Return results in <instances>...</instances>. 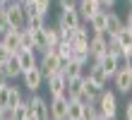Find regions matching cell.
<instances>
[{"instance_id": "obj_13", "label": "cell", "mask_w": 132, "mask_h": 120, "mask_svg": "<svg viewBox=\"0 0 132 120\" xmlns=\"http://www.w3.org/2000/svg\"><path fill=\"white\" fill-rule=\"evenodd\" d=\"M0 43H3L5 48H10L12 53H17L19 51V29L7 27L5 31H0Z\"/></svg>"}, {"instance_id": "obj_3", "label": "cell", "mask_w": 132, "mask_h": 120, "mask_svg": "<svg viewBox=\"0 0 132 120\" xmlns=\"http://www.w3.org/2000/svg\"><path fill=\"white\" fill-rule=\"evenodd\" d=\"M108 41H111V34L108 31H94V36L89 38V46H87V53L89 58H101L106 51H108Z\"/></svg>"}, {"instance_id": "obj_16", "label": "cell", "mask_w": 132, "mask_h": 120, "mask_svg": "<svg viewBox=\"0 0 132 120\" xmlns=\"http://www.w3.org/2000/svg\"><path fill=\"white\" fill-rule=\"evenodd\" d=\"M96 62L106 70V75H108V77H113V75H115V70L120 67V58H115V55H111V53H103L101 58H96Z\"/></svg>"}, {"instance_id": "obj_35", "label": "cell", "mask_w": 132, "mask_h": 120, "mask_svg": "<svg viewBox=\"0 0 132 120\" xmlns=\"http://www.w3.org/2000/svg\"><path fill=\"white\" fill-rule=\"evenodd\" d=\"M7 84V75L3 72V67H0V86H5Z\"/></svg>"}, {"instance_id": "obj_24", "label": "cell", "mask_w": 132, "mask_h": 120, "mask_svg": "<svg viewBox=\"0 0 132 120\" xmlns=\"http://www.w3.org/2000/svg\"><path fill=\"white\" fill-rule=\"evenodd\" d=\"M19 48H34V36L29 29H19Z\"/></svg>"}, {"instance_id": "obj_18", "label": "cell", "mask_w": 132, "mask_h": 120, "mask_svg": "<svg viewBox=\"0 0 132 120\" xmlns=\"http://www.w3.org/2000/svg\"><path fill=\"white\" fill-rule=\"evenodd\" d=\"M3 72L7 75V79H14V77H22V70H19V62H17V58L14 55H10V60H5L3 65Z\"/></svg>"}, {"instance_id": "obj_38", "label": "cell", "mask_w": 132, "mask_h": 120, "mask_svg": "<svg viewBox=\"0 0 132 120\" xmlns=\"http://www.w3.org/2000/svg\"><path fill=\"white\" fill-rule=\"evenodd\" d=\"M127 3H130V0H127Z\"/></svg>"}, {"instance_id": "obj_22", "label": "cell", "mask_w": 132, "mask_h": 120, "mask_svg": "<svg viewBox=\"0 0 132 120\" xmlns=\"http://www.w3.org/2000/svg\"><path fill=\"white\" fill-rule=\"evenodd\" d=\"M120 27H122V19H120L115 12H108V10H106V29H103V31H108V34L113 36Z\"/></svg>"}, {"instance_id": "obj_4", "label": "cell", "mask_w": 132, "mask_h": 120, "mask_svg": "<svg viewBox=\"0 0 132 120\" xmlns=\"http://www.w3.org/2000/svg\"><path fill=\"white\" fill-rule=\"evenodd\" d=\"M96 106H98V110H101V115L111 120V118H115V110H118V99H115L113 91L101 89L98 99H96Z\"/></svg>"}, {"instance_id": "obj_6", "label": "cell", "mask_w": 132, "mask_h": 120, "mask_svg": "<svg viewBox=\"0 0 132 120\" xmlns=\"http://www.w3.org/2000/svg\"><path fill=\"white\" fill-rule=\"evenodd\" d=\"M38 70H41V75L46 79V77H51V75H55V72L63 70V62H60V58L55 53L43 51V58H41V62H38Z\"/></svg>"}, {"instance_id": "obj_27", "label": "cell", "mask_w": 132, "mask_h": 120, "mask_svg": "<svg viewBox=\"0 0 132 120\" xmlns=\"http://www.w3.org/2000/svg\"><path fill=\"white\" fill-rule=\"evenodd\" d=\"M43 31H46V38H48L51 46L60 43V29H58V27H43Z\"/></svg>"}, {"instance_id": "obj_9", "label": "cell", "mask_w": 132, "mask_h": 120, "mask_svg": "<svg viewBox=\"0 0 132 120\" xmlns=\"http://www.w3.org/2000/svg\"><path fill=\"white\" fill-rule=\"evenodd\" d=\"M43 82L48 84V91H51V96H63V94H65L67 77L63 75V70H60V72H55V75H51V77H46Z\"/></svg>"}, {"instance_id": "obj_7", "label": "cell", "mask_w": 132, "mask_h": 120, "mask_svg": "<svg viewBox=\"0 0 132 120\" xmlns=\"http://www.w3.org/2000/svg\"><path fill=\"white\" fill-rule=\"evenodd\" d=\"M82 24V17H79V12H77V7L75 5H70V7H63V12H60V17H58V27L60 29H77Z\"/></svg>"}, {"instance_id": "obj_32", "label": "cell", "mask_w": 132, "mask_h": 120, "mask_svg": "<svg viewBox=\"0 0 132 120\" xmlns=\"http://www.w3.org/2000/svg\"><path fill=\"white\" fill-rule=\"evenodd\" d=\"M98 3H101V7H103V10H108V7L115 5V0H98Z\"/></svg>"}, {"instance_id": "obj_30", "label": "cell", "mask_w": 132, "mask_h": 120, "mask_svg": "<svg viewBox=\"0 0 132 120\" xmlns=\"http://www.w3.org/2000/svg\"><path fill=\"white\" fill-rule=\"evenodd\" d=\"M10 55H14V53L10 51V48H5L3 43H0V65H3L5 60H10Z\"/></svg>"}, {"instance_id": "obj_28", "label": "cell", "mask_w": 132, "mask_h": 120, "mask_svg": "<svg viewBox=\"0 0 132 120\" xmlns=\"http://www.w3.org/2000/svg\"><path fill=\"white\" fill-rule=\"evenodd\" d=\"M34 7H36V12L38 14H48V7H51V0H31Z\"/></svg>"}, {"instance_id": "obj_26", "label": "cell", "mask_w": 132, "mask_h": 120, "mask_svg": "<svg viewBox=\"0 0 132 120\" xmlns=\"http://www.w3.org/2000/svg\"><path fill=\"white\" fill-rule=\"evenodd\" d=\"M12 118H14V120H29V118H27V101H24V99L12 108Z\"/></svg>"}, {"instance_id": "obj_33", "label": "cell", "mask_w": 132, "mask_h": 120, "mask_svg": "<svg viewBox=\"0 0 132 120\" xmlns=\"http://www.w3.org/2000/svg\"><path fill=\"white\" fill-rule=\"evenodd\" d=\"M132 118V103L127 101V106H125V120H130Z\"/></svg>"}, {"instance_id": "obj_15", "label": "cell", "mask_w": 132, "mask_h": 120, "mask_svg": "<svg viewBox=\"0 0 132 120\" xmlns=\"http://www.w3.org/2000/svg\"><path fill=\"white\" fill-rule=\"evenodd\" d=\"M75 7H77V12H79L82 19H89L96 10H101V3H98V0H77Z\"/></svg>"}, {"instance_id": "obj_14", "label": "cell", "mask_w": 132, "mask_h": 120, "mask_svg": "<svg viewBox=\"0 0 132 120\" xmlns=\"http://www.w3.org/2000/svg\"><path fill=\"white\" fill-rule=\"evenodd\" d=\"M70 43H72L75 51H87V46H89V29H84L82 24H79L77 29H72Z\"/></svg>"}, {"instance_id": "obj_34", "label": "cell", "mask_w": 132, "mask_h": 120, "mask_svg": "<svg viewBox=\"0 0 132 120\" xmlns=\"http://www.w3.org/2000/svg\"><path fill=\"white\" fill-rule=\"evenodd\" d=\"M60 7H70V5H77V0H58Z\"/></svg>"}, {"instance_id": "obj_2", "label": "cell", "mask_w": 132, "mask_h": 120, "mask_svg": "<svg viewBox=\"0 0 132 120\" xmlns=\"http://www.w3.org/2000/svg\"><path fill=\"white\" fill-rule=\"evenodd\" d=\"M5 12H7V22H10L12 29H24L27 27V10H24L22 3H17V0L5 3Z\"/></svg>"}, {"instance_id": "obj_10", "label": "cell", "mask_w": 132, "mask_h": 120, "mask_svg": "<svg viewBox=\"0 0 132 120\" xmlns=\"http://www.w3.org/2000/svg\"><path fill=\"white\" fill-rule=\"evenodd\" d=\"M14 58H17L19 62V70L24 72V70H31L38 65V60H36V51L34 48H19L17 53H14Z\"/></svg>"}, {"instance_id": "obj_19", "label": "cell", "mask_w": 132, "mask_h": 120, "mask_svg": "<svg viewBox=\"0 0 132 120\" xmlns=\"http://www.w3.org/2000/svg\"><path fill=\"white\" fill-rule=\"evenodd\" d=\"M67 120H84V106L77 99L67 101Z\"/></svg>"}, {"instance_id": "obj_11", "label": "cell", "mask_w": 132, "mask_h": 120, "mask_svg": "<svg viewBox=\"0 0 132 120\" xmlns=\"http://www.w3.org/2000/svg\"><path fill=\"white\" fill-rule=\"evenodd\" d=\"M22 77H24V86H27L29 91H38L41 84H43V75H41V70H38V65L31 67V70H24Z\"/></svg>"}, {"instance_id": "obj_29", "label": "cell", "mask_w": 132, "mask_h": 120, "mask_svg": "<svg viewBox=\"0 0 132 120\" xmlns=\"http://www.w3.org/2000/svg\"><path fill=\"white\" fill-rule=\"evenodd\" d=\"M10 27V22H7V12H5V5L0 7V31H5Z\"/></svg>"}, {"instance_id": "obj_20", "label": "cell", "mask_w": 132, "mask_h": 120, "mask_svg": "<svg viewBox=\"0 0 132 120\" xmlns=\"http://www.w3.org/2000/svg\"><path fill=\"white\" fill-rule=\"evenodd\" d=\"M87 22H89V27L94 29V31H103V29H106V10H103V7H101V10H96Z\"/></svg>"}, {"instance_id": "obj_17", "label": "cell", "mask_w": 132, "mask_h": 120, "mask_svg": "<svg viewBox=\"0 0 132 120\" xmlns=\"http://www.w3.org/2000/svg\"><path fill=\"white\" fill-rule=\"evenodd\" d=\"M84 67L87 65H82V62H77V60H65L63 62V75L67 77V79H72V77H82L84 75Z\"/></svg>"}, {"instance_id": "obj_31", "label": "cell", "mask_w": 132, "mask_h": 120, "mask_svg": "<svg viewBox=\"0 0 132 120\" xmlns=\"http://www.w3.org/2000/svg\"><path fill=\"white\" fill-rule=\"evenodd\" d=\"M7 89H10V84L0 86V106H7Z\"/></svg>"}, {"instance_id": "obj_23", "label": "cell", "mask_w": 132, "mask_h": 120, "mask_svg": "<svg viewBox=\"0 0 132 120\" xmlns=\"http://www.w3.org/2000/svg\"><path fill=\"white\" fill-rule=\"evenodd\" d=\"M31 36H34V51H46L51 43H48V38H46V31L43 29H36V31H31Z\"/></svg>"}, {"instance_id": "obj_5", "label": "cell", "mask_w": 132, "mask_h": 120, "mask_svg": "<svg viewBox=\"0 0 132 120\" xmlns=\"http://www.w3.org/2000/svg\"><path fill=\"white\" fill-rule=\"evenodd\" d=\"M113 79H115V86H118L120 94H127L132 89V65H130V60H125V65H120L115 70Z\"/></svg>"}, {"instance_id": "obj_21", "label": "cell", "mask_w": 132, "mask_h": 120, "mask_svg": "<svg viewBox=\"0 0 132 120\" xmlns=\"http://www.w3.org/2000/svg\"><path fill=\"white\" fill-rule=\"evenodd\" d=\"M46 27V14H38V12H31V14H27V27L29 31H36V29H43Z\"/></svg>"}, {"instance_id": "obj_36", "label": "cell", "mask_w": 132, "mask_h": 120, "mask_svg": "<svg viewBox=\"0 0 132 120\" xmlns=\"http://www.w3.org/2000/svg\"><path fill=\"white\" fill-rule=\"evenodd\" d=\"M0 3H10V0H0Z\"/></svg>"}, {"instance_id": "obj_25", "label": "cell", "mask_w": 132, "mask_h": 120, "mask_svg": "<svg viewBox=\"0 0 132 120\" xmlns=\"http://www.w3.org/2000/svg\"><path fill=\"white\" fill-rule=\"evenodd\" d=\"M19 101H22V91L17 89V86H10V89H7V106L14 108Z\"/></svg>"}, {"instance_id": "obj_37", "label": "cell", "mask_w": 132, "mask_h": 120, "mask_svg": "<svg viewBox=\"0 0 132 120\" xmlns=\"http://www.w3.org/2000/svg\"><path fill=\"white\" fill-rule=\"evenodd\" d=\"M3 5H5V3H0V7H3Z\"/></svg>"}, {"instance_id": "obj_8", "label": "cell", "mask_w": 132, "mask_h": 120, "mask_svg": "<svg viewBox=\"0 0 132 120\" xmlns=\"http://www.w3.org/2000/svg\"><path fill=\"white\" fill-rule=\"evenodd\" d=\"M67 96H51L48 103V118L53 120H67Z\"/></svg>"}, {"instance_id": "obj_12", "label": "cell", "mask_w": 132, "mask_h": 120, "mask_svg": "<svg viewBox=\"0 0 132 120\" xmlns=\"http://www.w3.org/2000/svg\"><path fill=\"white\" fill-rule=\"evenodd\" d=\"M87 65H89V62H87ZM87 79H89V82H94L98 89H103V86L108 84V79H111V77H108V75H106V70L101 67L96 60H94V62L89 65V75H87Z\"/></svg>"}, {"instance_id": "obj_1", "label": "cell", "mask_w": 132, "mask_h": 120, "mask_svg": "<svg viewBox=\"0 0 132 120\" xmlns=\"http://www.w3.org/2000/svg\"><path fill=\"white\" fill-rule=\"evenodd\" d=\"M27 118L29 120H48V101L43 96L31 91V99L27 101Z\"/></svg>"}]
</instances>
